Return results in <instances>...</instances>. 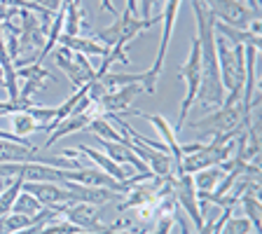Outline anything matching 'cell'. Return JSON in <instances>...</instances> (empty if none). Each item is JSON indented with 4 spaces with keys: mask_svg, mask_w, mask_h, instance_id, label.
Wrapping results in <instances>:
<instances>
[{
    "mask_svg": "<svg viewBox=\"0 0 262 234\" xmlns=\"http://www.w3.org/2000/svg\"><path fill=\"white\" fill-rule=\"evenodd\" d=\"M213 28H215V35L223 40H227L229 45H241V47H257L260 49V35L248 28H239V26H229V24L223 22H213Z\"/></svg>",
    "mask_w": 262,
    "mask_h": 234,
    "instance_id": "obj_15",
    "label": "cell"
},
{
    "mask_svg": "<svg viewBox=\"0 0 262 234\" xmlns=\"http://www.w3.org/2000/svg\"><path fill=\"white\" fill-rule=\"evenodd\" d=\"M54 110L56 108H49V105H33L31 110H28V115H31L33 120L38 122V126L40 129H42L45 124H49V122H52V117H54Z\"/></svg>",
    "mask_w": 262,
    "mask_h": 234,
    "instance_id": "obj_26",
    "label": "cell"
},
{
    "mask_svg": "<svg viewBox=\"0 0 262 234\" xmlns=\"http://www.w3.org/2000/svg\"><path fill=\"white\" fill-rule=\"evenodd\" d=\"M248 232H255L253 225L248 223V218H244V216H234V213L225 220L223 229H220V234H248Z\"/></svg>",
    "mask_w": 262,
    "mask_h": 234,
    "instance_id": "obj_25",
    "label": "cell"
},
{
    "mask_svg": "<svg viewBox=\"0 0 262 234\" xmlns=\"http://www.w3.org/2000/svg\"><path fill=\"white\" fill-rule=\"evenodd\" d=\"M31 3L40 5L42 10H47L49 14H56V12L61 10V5H63V0H31Z\"/></svg>",
    "mask_w": 262,
    "mask_h": 234,
    "instance_id": "obj_27",
    "label": "cell"
},
{
    "mask_svg": "<svg viewBox=\"0 0 262 234\" xmlns=\"http://www.w3.org/2000/svg\"><path fill=\"white\" fill-rule=\"evenodd\" d=\"M143 120H147L150 124L155 126V129L159 131V136L164 138V145L169 147V155L171 159H173V176H180V162H183V153H180V141H178V134L173 131V126L169 124V120L166 117H162V115H147V113H141Z\"/></svg>",
    "mask_w": 262,
    "mask_h": 234,
    "instance_id": "obj_12",
    "label": "cell"
},
{
    "mask_svg": "<svg viewBox=\"0 0 262 234\" xmlns=\"http://www.w3.org/2000/svg\"><path fill=\"white\" fill-rule=\"evenodd\" d=\"M63 10V33L66 35H80L84 28V10H82V0H71L61 5Z\"/></svg>",
    "mask_w": 262,
    "mask_h": 234,
    "instance_id": "obj_18",
    "label": "cell"
},
{
    "mask_svg": "<svg viewBox=\"0 0 262 234\" xmlns=\"http://www.w3.org/2000/svg\"><path fill=\"white\" fill-rule=\"evenodd\" d=\"M180 3H183V0H166V10L162 12V22H164V28H162V40H159V49H157V56H155L152 68L147 71L150 75H152V80H159V75H162L164 59H166V49H169L171 35H173V26H176V19H178Z\"/></svg>",
    "mask_w": 262,
    "mask_h": 234,
    "instance_id": "obj_9",
    "label": "cell"
},
{
    "mask_svg": "<svg viewBox=\"0 0 262 234\" xmlns=\"http://www.w3.org/2000/svg\"><path fill=\"white\" fill-rule=\"evenodd\" d=\"M52 59H54V63L66 73V77L73 82L75 89H80L96 80V68L87 61L89 56L77 54V52H71L68 47L56 45V47L52 49Z\"/></svg>",
    "mask_w": 262,
    "mask_h": 234,
    "instance_id": "obj_4",
    "label": "cell"
},
{
    "mask_svg": "<svg viewBox=\"0 0 262 234\" xmlns=\"http://www.w3.org/2000/svg\"><path fill=\"white\" fill-rule=\"evenodd\" d=\"M145 234H147V232H145ZM150 234H157V229H152V232H150Z\"/></svg>",
    "mask_w": 262,
    "mask_h": 234,
    "instance_id": "obj_32",
    "label": "cell"
},
{
    "mask_svg": "<svg viewBox=\"0 0 262 234\" xmlns=\"http://www.w3.org/2000/svg\"><path fill=\"white\" fill-rule=\"evenodd\" d=\"M204 5L208 7L218 22L229 24V26H239V28H248V24L260 19V12L246 7L239 0H202Z\"/></svg>",
    "mask_w": 262,
    "mask_h": 234,
    "instance_id": "obj_6",
    "label": "cell"
},
{
    "mask_svg": "<svg viewBox=\"0 0 262 234\" xmlns=\"http://www.w3.org/2000/svg\"><path fill=\"white\" fill-rule=\"evenodd\" d=\"M248 234H257V232H248Z\"/></svg>",
    "mask_w": 262,
    "mask_h": 234,
    "instance_id": "obj_33",
    "label": "cell"
},
{
    "mask_svg": "<svg viewBox=\"0 0 262 234\" xmlns=\"http://www.w3.org/2000/svg\"><path fill=\"white\" fill-rule=\"evenodd\" d=\"M7 183H10V180H5V178H0V192H3V190H5V187H7Z\"/></svg>",
    "mask_w": 262,
    "mask_h": 234,
    "instance_id": "obj_31",
    "label": "cell"
},
{
    "mask_svg": "<svg viewBox=\"0 0 262 234\" xmlns=\"http://www.w3.org/2000/svg\"><path fill=\"white\" fill-rule=\"evenodd\" d=\"M141 94H145L143 84H124V87H117V89H110L101 101H98V108H101V115H120V113H129V115H138L141 117L143 110L131 108V103L136 101Z\"/></svg>",
    "mask_w": 262,
    "mask_h": 234,
    "instance_id": "obj_8",
    "label": "cell"
},
{
    "mask_svg": "<svg viewBox=\"0 0 262 234\" xmlns=\"http://www.w3.org/2000/svg\"><path fill=\"white\" fill-rule=\"evenodd\" d=\"M42 211V204L35 199V197L31 195V192L21 190L19 195H16L14 199V206H12V213H24V216H28V218H33L35 213Z\"/></svg>",
    "mask_w": 262,
    "mask_h": 234,
    "instance_id": "obj_22",
    "label": "cell"
},
{
    "mask_svg": "<svg viewBox=\"0 0 262 234\" xmlns=\"http://www.w3.org/2000/svg\"><path fill=\"white\" fill-rule=\"evenodd\" d=\"M19 10H14V7H7V5H0V24H5V22H10L12 16L16 14Z\"/></svg>",
    "mask_w": 262,
    "mask_h": 234,
    "instance_id": "obj_29",
    "label": "cell"
},
{
    "mask_svg": "<svg viewBox=\"0 0 262 234\" xmlns=\"http://www.w3.org/2000/svg\"><path fill=\"white\" fill-rule=\"evenodd\" d=\"M155 3H157V0H136L138 16H143V19H147V14H150V10H152V7H155Z\"/></svg>",
    "mask_w": 262,
    "mask_h": 234,
    "instance_id": "obj_28",
    "label": "cell"
},
{
    "mask_svg": "<svg viewBox=\"0 0 262 234\" xmlns=\"http://www.w3.org/2000/svg\"><path fill=\"white\" fill-rule=\"evenodd\" d=\"M225 178V171L220 166H208V169H202L192 174V183L196 187V195H202V192H213L218 187V183Z\"/></svg>",
    "mask_w": 262,
    "mask_h": 234,
    "instance_id": "obj_19",
    "label": "cell"
},
{
    "mask_svg": "<svg viewBox=\"0 0 262 234\" xmlns=\"http://www.w3.org/2000/svg\"><path fill=\"white\" fill-rule=\"evenodd\" d=\"M61 218L77 225L82 232H117L122 227H129V220H115L110 225L101 223V211L94 204H68L61 211Z\"/></svg>",
    "mask_w": 262,
    "mask_h": 234,
    "instance_id": "obj_5",
    "label": "cell"
},
{
    "mask_svg": "<svg viewBox=\"0 0 262 234\" xmlns=\"http://www.w3.org/2000/svg\"><path fill=\"white\" fill-rule=\"evenodd\" d=\"M80 153H84L89 159H92L94 164H96L98 169L103 171V174H108V176H113L115 180H120V183H129L131 180V176L134 174H138V171H134L129 166V164H117V162H113V159L108 157V155H103L101 150H96V147H89V145H80L77 147Z\"/></svg>",
    "mask_w": 262,
    "mask_h": 234,
    "instance_id": "obj_14",
    "label": "cell"
},
{
    "mask_svg": "<svg viewBox=\"0 0 262 234\" xmlns=\"http://www.w3.org/2000/svg\"><path fill=\"white\" fill-rule=\"evenodd\" d=\"M61 185L71 192V204H94V206H105V204L117 202V199L122 197V192L105 190V187L80 185V183H73V180H63Z\"/></svg>",
    "mask_w": 262,
    "mask_h": 234,
    "instance_id": "obj_11",
    "label": "cell"
},
{
    "mask_svg": "<svg viewBox=\"0 0 262 234\" xmlns=\"http://www.w3.org/2000/svg\"><path fill=\"white\" fill-rule=\"evenodd\" d=\"M21 190L31 192L42 206H68L71 192L61 187L59 183H24Z\"/></svg>",
    "mask_w": 262,
    "mask_h": 234,
    "instance_id": "obj_13",
    "label": "cell"
},
{
    "mask_svg": "<svg viewBox=\"0 0 262 234\" xmlns=\"http://www.w3.org/2000/svg\"><path fill=\"white\" fill-rule=\"evenodd\" d=\"M12 122V134H16V136H31L33 131H38V122L33 120L28 113H14V115H7Z\"/></svg>",
    "mask_w": 262,
    "mask_h": 234,
    "instance_id": "obj_23",
    "label": "cell"
},
{
    "mask_svg": "<svg viewBox=\"0 0 262 234\" xmlns=\"http://www.w3.org/2000/svg\"><path fill=\"white\" fill-rule=\"evenodd\" d=\"M178 77L185 82V98L180 103V113H178V122H176V134L185 129V120L190 115V108L196 101V92H199V84H202V56H199V42L196 38L192 40L190 47V56H187L185 66L178 71Z\"/></svg>",
    "mask_w": 262,
    "mask_h": 234,
    "instance_id": "obj_3",
    "label": "cell"
},
{
    "mask_svg": "<svg viewBox=\"0 0 262 234\" xmlns=\"http://www.w3.org/2000/svg\"><path fill=\"white\" fill-rule=\"evenodd\" d=\"M239 204L244 206V218H248V223L253 225L255 232H260L262 227V216H260V197L244 195L239 197Z\"/></svg>",
    "mask_w": 262,
    "mask_h": 234,
    "instance_id": "obj_21",
    "label": "cell"
},
{
    "mask_svg": "<svg viewBox=\"0 0 262 234\" xmlns=\"http://www.w3.org/2000/svg\"><path fill=\"white\" fill-rule=\"evenodd\" d=\"M59 45L61 47H68L71 52H77V54H84V56H105L108 54V47H103L98 40L82 38V35H66V33H61Z\"/></svg>",
    "mask_w": 262,
    "mask_h": 234,
    "instance_id": "obj_16",
    "label": "cell"
},
{
    "mask_svg": "<svg viewBox=\"0 0 262 234\" xmlns=\"http://www.w3.org/2000/svg\"><path fill=\"white\" fill-rule=\"evenodd\" d=\"M253 122V115H246L241 101L229 105H220L218 110H211L208 115H204L202 120L190 122L187 126L192 129H204L208 134H236L244 126H248Z\"/></svg>",
    "mask_w": 262,
    "mask_h": 234,
    "instance_id": "obj_2",
    "label": "cell"
},
{
    "mask_svg": "<svg viewBox=\"0 0 262 234\" xmlns=\"http://www.w3.org/2000/svg\"><path fill=\"white\" fill-rule=\"evenodd\" d=\"M87 129L92 131L96 138H105V141H117V143H124V141H126V136H122L120 129L110 124V120L105 117V115H101V117H94V120L89 122Z\"/></svg>",
    "mask_w": 262,
    "mask_h": 234,
    "instance_id": "obj_20",
    "label": "cell"
},
{
    "mask_svg": "<svg viewBox=\"0 0 262 234\" xmlns=\"http://www.w3.org/2000/svg\"><path fill=\"white\" fill-rule=\"evenodd\" d=\"M162 22V14H155V16H147V19H143V16H134L131 12H122V16H117L115 19V24H110L108 28H103V31L96 33V40L103 47H113V45H129L134 38H138L143 31H147L150 26H155V24Z\"/></svg>",
    "mask_w": 262,
    "mask_h": 234,
    "instance_id": "obj_1",
    "label": "cell"
},
{
    "mask_svg": "<svg viewBox=\"0 0 262 234\" xmlns=\"http://www.w3.org/2000/svg\"><path fill=\"white\" fill-rule=\"evenodd\" d=\"M66 180L80 183V185H89V187H105V190H115V192H129V183H120L113 176L103 174L101 169H66L63 171Z\"/></svg>",
    "mask_w": 262,
    "mask_h": 234,
    "instance_id": "obj_10",
    "label": "cell"
},
{
    "mask_svg": "<svg viewBox=\"0 0 262 234\" xmlns=\"http://www.w3.org/2000/svg\"><path fill=\"white\" fill-rule=\"evenodd\" d=\"M89 122H92V117H89L87 113L66 117V120L61 122L54 131H49L47 141H45V147H52L56 141H61V138H66V136H71V134H80V131H84L89 126Z\"/></svg>",
    "mask_w": 262,
    "mask_h": 234,
    "instance_id": "obj_17",
    "label": "cell"
},
{
    "mask_svg": "<svg viewBox=\"0 0 262 234\" xmlns=\"http://www.w3.org/2000/svg\"><path fill=\"white\" fill-rule=\"evenodd\" d=\"M239 3H244V5H246V7H251V10L260 12V7H257V0H239Z\"/></svg>",
    "mask_w": 262,
    "mask_h": 234,
    "instance_id": "obj_30",
    "label": "cell"
},
{
    "mask_svg": "<svg viewBox=\"0 0 262 234\" xmlns=\"http://www.w3.org/2000/svg\"><path fill=\"white\" fill-rule=\"evenodd\" d=\"M173 197L180 211L187 213V218L192 220L194 229L204 227V216H202V206H199V197H196V187L192 183V174H180L173 178Z\"/></svg>",
    "mask_w": 262,
    "mask_h": 234,
    "instance_id": "obj_7",
    "label": "cell"
},
{
    "mask_svg": "<svg viewBox=\"0 0 262 234\" xmlns=\"http://www.w3.org/2000/svg\"><path fill=\"white\" fill-rule=\"evenodd\" d=\"M21 185H24L21 178H10L7 187L0 192V218H3V216H7V213H12V206H14L16 195L21 192Z\"/></svg>",
    "mask_w": 262,
    "mask_h": 234,
    "instance_id": "obj_24",
    "label": "cell"
}]
</instances>
